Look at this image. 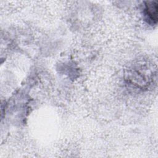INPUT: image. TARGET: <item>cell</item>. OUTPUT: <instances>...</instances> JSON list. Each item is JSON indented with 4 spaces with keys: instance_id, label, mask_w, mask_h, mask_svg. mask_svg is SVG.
Listing matches in <instances>:
<instances>
[{
    "instance_id": "cell-1",
    "label": "cell",
    "mask_w": 158,
    "mask_h": 158,
    "mask_svg": "<svg viewBox=\"0 0 158 158\" xmlns=\"http://www.w3.org/2000/svg\"><path fill=\"white\" fill-rule=\"evenodd\" d=\"M158 2L157 1H146L144 4V14L146 20L151 24H156L157 22Z\"/></svg>"
}]
</instances>
